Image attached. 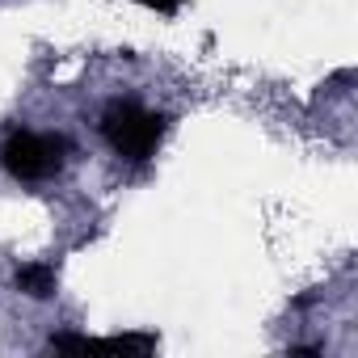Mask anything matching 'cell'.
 I'll return each instance as SVG.
<instances>
[{
    "label": "cell",
    "mask_w": 358,
    "mask_h": 358,
    "mask_svg": "<svg viewBox=\"0 0 358 358\" xmlns=\"http://www.w3.org/2000/svg\"><path fill=\"white\" fill-rule=\"evenodd\" d=\"M101 135L110 139V148L127 160H148L164 135V118L135 106V101H114L101 118Z\"/></svg>",
    "instance_id": "6da1fadb"
},
{
    "label": "cell",
    "mask_w": 358,
    "mask_h": 358,
    "mask_svg": "<svg viewBox=\"0 0 358 358\" xmlns=\"http://www.w3.org/2000/svg\"><path fill=\"white\" fill-rule=\"evenodd\" d=\"M17 291H26V295H34V299H47L51 291H55V266H22L17 270Z\"/></svg>",
    "instance_id": "3957f363"
},
{
    "label": "cell",
    "mask_w": 358,
    "mask_h": 358,
    "mask_svg": "<svg viewBox=\"0 0 358 358\" xmlns=\"http://www.w3.org/2000/svg\"><path fill=\"white\" fill-rule=\"evenodd\" d=\"M68 139L64 135H34V131H17L5 143V169L22 182H43L64 164Z\"/></svg>",
    "instance_id": "7a4b0ae2"
},
{
    "label": "cell",
    "mask_w": 358,
    "mask_h": 358,
    "mask_svg": "<svg viewBox=\"0 0 358 358\" xmlns=\"http://www.w3.org/2000/svg\"><path fill=\"white\" fill-rule=\"evenodd\" d=\"M89 350H114V354H152V350H156V337H152V333H122V337H101V341H89Z\"/></svg>",
    "instance_id": "277c9868"
},
{
    "label": "cell",
    "mask_w": 358,
    "mask_h": 358,
    "mask_svg": "<svg viewBox=\"0 0 358 358\" xmlns=\"http://www.w3.org/2000/svg\"><path fill=\"white\" fill-rule=\"evenodd\" d=\"M135 5L156 9V13H177V9H182V0H135Z\"/></svg>",
    "instance_id": "8992f818"
},
{
    "label": "cell",
    "mask_w": 358,
    "mask_h": 358,
    "mask_svg": "<svg viewBox=\"0 0 358 358\" xmlns=\"http://www.w3.org/2000/svg\"><path fill=\"white\" fill-rule=\"evenodd\" d=\"M89 341H93V337H80V333H55V337H51L55 350H89Z\"/></svg>",
    "instance_id": "5b68a950"
}]
</instances>
